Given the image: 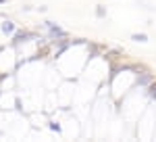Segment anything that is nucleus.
<instances>
[{
    "instance_id": "nucleus-1",
    "label": "nucleus",
    "mask_w": 156,
    "mask_h": 142,
    "mask_svg": "<svg viewBox=\"0 0 156 142\" xmlns=\"http://www.w3.org/2000/svg\"><path fill=\"white\" fill-rule=\"evenodd\" d=\"M37 36H40V34H37V32H34V29H21V27H19V29L11 36V44L17 48V46H21V44H27V42L36 40Z\"/></svg>"
},
{
    "instance_id": "nucleus-2",
    "label": "nucleus",
    "mask_w": 156,
    "mask_h": 142,
    "mask_svg": "<svg viewBox=\"0 0 156 142\" xmlns=\"http://www.w3.org/2000/svg\"><path fill=\"white\" fill-rule=\"evenodd\" d=\"M44 27H46V32H48V38L50 40H60V38H67L69 32L67 29H62L58 23H54V21H44Z\"/></svg>"
},
{
    "instance_id": "nucleus-3",
    "label": "nucleus",
    "mask_w": 156,
    "mask_h": 142,
    "mask_svg": "<svg viewBox=\"0 0 156 142\" xmlns=\"http://www.w3.org/2000/svg\"><path fill=\"white\" fill-rule=\"evenodd\" d=\"M154 80H156V75L150 69L148 71H140V73H135V82H133V86H137V88H148Z\"/></svg>"
},
{
    "instance_id": "nucleus-4",
    "label": "nucleus",
    "mask_w": 156,
    "mask_h": 142,
    "mask_svg": "<svg viewBox=\"0 0 156 142\" xmlns=\"http://www.w3.org/2000/svg\"><path fill=\"white\" fill-rule=\"evenodd\" d=\"M123 54H125V50H123V48H106L102 57H104L106 63H117V61H121Z\"/></svg>"
},
{
    "instance_id": "nucleus-5",
    "label": "nucleus",
    "mask_w": 156,
    "mask_h": 142,
    "mask_svg": "<svg viewBox=\"0 0 156 142\" xmlns=\"http://www.w3.org/2000/svg\"><path fill=\"white\" fill-rule=\"evenodd\" d=\"M106 46L104 44H98V42H87V57L90 59H96V57H102L104 54Z\"/></svg>"
},
{
    "instance_id": "nucleus-6",
    "label": "nucleus",
    "mask_w": 156,
    "mask_h": 142,
    "mask_svg": "<svg viewBox=\"0 0 156 142\" xmlns=\"http://www.w3.org/2000/svg\"><path fill=\"white\" fill-rule=\"evenodd\" d=\"M17 29H19V27H17V23H15V21H11V19H4V21L0 23V32H2L4 36H9V38H11Z\"/></svg>"
},
{
    "instance_id": "nucleus-7",
    "label": "nucleus",
    "mask_w": 156,
    "mask_h": 142,
    "mask_svg": "<svg viewBox=\"0 0 156 142\" xmlns=\"http://www.w3.org/2000/svg\"><path fill=\"white\" fill-rule=\"evenodd\" d=\"M106 15H108L106 6L104 4H96V17L98 19H106Z\"/></svg>"
},
{
    "instance_id": "nucleus-8",
    "label": "nucleus",
    "mask_w": 156,
    "mask_h": 142,
    "mask_svg": "<svg viewBox=\"0 0 156 142\" xmlns=\"http://www.w3.org/2000/svg\"><path fill=\"white\" fill-rule=\"evenodd\" d=\"M133 42H140V44H146L148 42V34H131Z\"/></svg>"
},
{
    "instance_id": "nucleus-9",
    "label": "nucleus",
    "mask_w": 156,
    "mask_h": 142,
    "mask_svg": "<svg viewBox=\"0 0 156 142\" xmlns=\"http://www.w3.org/2000/svg\"><path fill=\"white\" fill-rule=\"evenodd\" d=\"M148 98L150 100H156V80L148 86Z\"/></svg>"
},
{
    "instance_id": "nucleus-10",
    "label": "nucleus",
    "mask_w": 156,
    "mask_h": 142,
    "mask_svg": "<svg viewBox=\"0 0 156 142\" xmlns=\"http://www.w3.org/2000/svg\"><path fill=\"white\" fill-rule=\"evenodd\" d=\"M48 128H50L52 132H60V125H58V123H54V121H50V125H48Z\"/></svg>"
},
{
    "instance_id": "nucleus-11",
    "label": "nucleus",
    "mask_w": 156,
    "mask_h": 142,
    "mask_svg": "<svg viewBox=\"0 0 156 142\" xmlns=\"http://www.w3.org/2000/svg\"><path fill=\"white\" fill-rule=\"evenodd\" d=\"M6 2H9V0H0V4H6Z\"/></svg>"
},
{
    "instance_id": "nucleus-12",
    "label": "nucleus",
    "mask_w": 156,
    "mask_h": 142,
    "mask_svg": "<svg viewBox=\"0 0 156 142\" xmlns=\"http://www.w3.org/2000/svg\"><path fill=\"white\" fill-rule=\"evenodd\" d=\"M0 96H2V90H0Z\"/></svg>"
}]
</instances>
